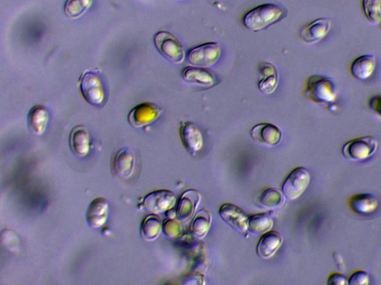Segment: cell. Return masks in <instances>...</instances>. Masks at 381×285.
Listing matches in <instances>:
<instances>
[{
  "mask_svg": "<svg viewBox=\"0 0 381 285\" xmlns=\"http://www.w3.org/2000/svg\"><path fill=\"white\" fill-rule=\"evenodd\" d=\"M288 9L280 4L265 3L255 7L243 16V25L254 32L266 30L288 16Z\"/></svg>",
  "mask_w": 381,
  "mask_h": 285,
  "instance_id": "cell-1",
  "label": "cell"
},
{
  "mask_svg": "<svg viewBox=\"0 0 381 285\" xmlns=\"http://www.w3.org/2000/svg\"><path fill=\"white\" fill-rule=\"evenodd\" d=\"M304 95L314 103L330 106L336 101V85L330 77L317 75L310 76L306 79Z\"/></svg>",
  "mask_w": 381,
  "mask_h": 285,
  "instance_id": "cell-2",
  "label": "cell"
},
{
  "mask_svg": "<svg viewBox=\"0 0 381 285\" xmlns=\"http://www.w3.org/2000/svg\"><path fill=\"white\" fill-rule=\"evenodd\" d=\"M80 91L88 103L95 106H102L106 103L105 88L100 77L92 71H85L78 79Z\"/></svg>",
  "mask_w": 381,
  "mask_h": 285,
  "instance_id": "cell-3",
  "label": "cell"
},
{
  "mask_svg": "<svg viewBox=\"0 0 381 285\" xmlns=\"http://www.w3.org/2000/svg\"><path fill=\"white\" fill-rule=\"evenodd\" d=\"M154 43L157 50L167 60L174 64H181L185 58L183 45L174 34L167 31H161L154 36Z\"/></svg>",
  "mask_w": 381,
  "mask_h": 285,
  "instance_id": "cell-4",
  "label": "cell"
},
{
  "mask_svg": "<svg viewBox=\"0 0 381 285\" xmlns=\"http://www.w3.org/2000/svg\"><path fill=\"white\" fill-rule=\"evenodd\" d=\"M378 148V141L373 136L360 137L345 142L342 153L354 162H363L373 156Z\"/></svg>",
  "mask_w": 381,
  "mask_h": 285,
  "instance_id": "cell-5",
  "label": "cell"
},
{
  "mask_svg": "<svg viewBox=\"0 0 381 285\" xmlns=\"http://www.w3.org/2000/svg\"><path fill=\"white\" fill-rule=\"evenodd\" d=\"M312 182L311 173L308 169L299 166L294 169L282 184L281 192L286 199L294 201L302 196Z\"/></svg>",
  "mask_w": 381,
  "mask_h": 285,
  "instance_id": "cell-6",
  "label": "cell"
},
{
  "mask_svg": "<svg viewBox=\"0 0 381 285\" xmlns=\"http://www.w3.org/2000/svg\"><path fill=\"white\" fill-rule=\"evenodd\" d=\"M221 53L222 51L218 42H209L189 50L188 61L192 66L207 68L217 64Z\"/></svg>",
  "mask_w": 381,
  "mask_h": 285,
  "instance_id": "cell-7",
  "label": "cell"
},
{
  "mask_svg": "<svg viewBox=\"0 0 381 285\" xmlns=\"http://www.w3.org/2000/svg\"><path fill=\"white\" fill-rule=\"evenodd\" d=\"M137 158L130 149L123 148L114 155L111 160V172L113 176L118 180L130 179L136 171Z\"/></svg>",
  "mask_w": 381,
  "mask_h": 285,
  "instance_id": "cell-8",
  "label": "cell"
},
{
  "mask_svg": "<svg viewBox=\"0 0 381 285\" xmlns=\"http://www.w3.org/2000/svg\"><path fill=\"white\" fill-rule=\"evenodd\" d=\"M163 112V109L161 106L154 103L145 102L130 111L128 121L130 126L135 128L147 127L161 117Z\"/></svg>",
  "mask_w": 381,
  "mask_h": 285,
  "instance_id": "cell-9",
  "label": "cell"
},
{
  "mask_svg": "<svg viewBox=\"0 0 381 285\" xmlns=\"http://www.w3.org/2000/svg\"><path fill=\"white\" fill-rule=\"evenodd\" d=\"M176 202V195L173 192L161 190L147 195L143 201V206L148 212L159 215L172 210Z\"/></svg>",
  "mask_w": 381,
  "mask_h": 285,
  "instance_id": "cell-10",
  "label": "cell"
},
{
  "mask_svg": "<svg viewBox=\"0 0 381 285\" xmlns=\"http://www.w3.org/2000/svg\"><path fill=\"white\" fill-rule=\"evenodd\" d=\"M219 215L221 219L238 233H247L249 217L241 208L233 203H224L219 210Z\"/></svg>",
  "mask_w": 381,
  "mask_h": 285,
  "instance_id": "cell-11",
  "label": "cell"
},
{
  "mask_svg": "<svg viewBox=\"0 0 381 285\" xmlns=\"http://www.w3.org/2000/svg\"><path fill=\"white\" fill-rule=\"evenodd\" d=\"M179 132L185 150L196 156L203 146V136L199 127L194 123L185 121L181 123Z\"/></svg>",
  "mask_w": 381,
  "mask_h": 285,
  "instance_id": "cell-12",
  "label": "cell"
},
{
  "mask_svg": "<svg viewBox=\"0 0 381 285\" xmlns=\"http://www.w3.org/2000/svg\"><path fill=\"white\" fill-rule=\"evenodd\" d=\"M332 25L330 19L319 18L303 27L299 32L300 38L308 44L320 42L330 32Z\"/></svg>",
  "mask_w": 381,
  "mask_h": 285,
  "instance_id": "cell-13",
  "label": "cell"
},
{
  "mask_svg": "<svg viewBox=\"0 0 381 285\" xmlns=\"http://www.w3.org/2000/svg\"><path fill=\"white\" fill-rule=\"evenodd\" d=\"M250 135L258 144L270 147L278 145L282 138L281 130L268 123L255 125L251 130Z\"/></svg>",
  "mask_w": 381,
  "mask_h": 285,
  "instance_id": "cell-14",
  "label": "cell"
},
{
  "mask_svg": "<svg viewBox=\"0 0 381 285\" xmlns=\"http://www.w3.org/2000/svg\"><path fill=\"white\" fill-rule=\"evenodd\" d=\"M182 77L186 83L203 88H210L218 84L217 77L207 68L185 67L182 71Z\"/></svg>",
  "mask_w": 381,
  "mask_h": 285,
  "instance_id": "cell-15",
  "label": "cell"
},
{
  "mask_svg": "<svg viewBox=\"0 0 381 285\" xmlns=\"http://www.w3.org/2000/svg\"><path fill=\"white\" fill-rule=\"evenodd\" d=\"M110 205L107 199L97 198L89 206L86 212V221L89 226L99 229L105 225L109 217Z\"/></svg>",
  "mask_w": 381,
  "mask_h": 285,
  "instance_id": "cell-16",
  "label": "cell"
},
{
  "mask_svg": "<svg viewBox=\"0 0 381 285\" xmlns=\"http://www.w3.org/2000/svg\"><path fill=\"white\" fill-rule=\"evenodd\" d=\"M201 194L196 190H186L181 195L176 208V216L181 221L190 220L200 203Z\"/></svg>",
  "mask_w": 381,
  "mask_h": 285,
  "instance_id": "cell-17",
  "label": "cell"
},
{
  "mask_svg": "<svg viewBox=\"0 0 381 285\" xmlns=\"http://www.w3.org/2000/svg\"><path fill=\"white\" fill-rule=\"evenodd\" d=\"M69 147L72 153L78 158H84L91 150V136L82 125L75 127L69 135Z\"/></svg>",
  "mask_w": 381,
  "mask_h": 285,
  "instance_id": "cell-18",
  "label": "cell"
},
{
  "mask_svg": "<svg viewBox=\"0 0 381 285\" xmlns=\"http://www.w3.org/2000/svg\"><path fill=\"white\" fill-rule=\"evenodd\" d=\"M348 206L354 212L361 216L374 213L379 207V200L376 195L369 193H359L351 196Z\"/></svg>",
  "mask_w": 381,
  "mask_h": 285,
  "instance_id": "cell-19",
  "label": "cell"
},
{
  "mask_svg": "<svg viewBox=\"0 0 381 285\" xmlns=\"http://www.w3.org/2000/svg\"><path fill=\"white\" fill-rule=\"evenodd\" d=\"M284 242L282 235L277 231H268L259 240L256 253L264 260L273 257L279 251Z\"/></svg>",
  "mask_w": 381,
  "mask_h": 285,
  "instance_id": "cell-20",
  "label": "cell"
},
{
  "mask_svg": "<svg viewBox=\"0 0 381 285\" xmlns=\"http://www.w3.org/2000/svg\"><path fill=\"white\" fill-rule=\"evenodd\" d=\"M27 121L31 132L35 136H41L45 133L48 127L49 110L44 106L35 105L29 112Z\"/></svg>",
  "mask_w": 381,
  "mask_h": 285,
  "instance_id": "cell-21",
  "label": "cell"
},
{
  "mask_svg": "<svg viewBox=\"0 0 381 285\" xmlns=\"http://www.w3.org/2000/svg\"><path fill=\"white\" fill-rule=\"evenodd\" d=\"M376 67V59L374 55H362L352 62L350 67L351 75L354 79L365 80L374 73Z\"/></svg>",
  "mask_w": 381,
  "mask_h": 285,
  "instance_id": "cell-22",
  "label": "cell"
},
{
  "mask_svg": "<svg viewBox=\"0 0 381 285\" xmlns=\"http://www.w3.org/2000/svg\"><path fill=\"white\" fill-rule=\"evenodd\" d=\"M211 225V215L209 210H203L194 217L191 225V234L196 238H205L210 230Z\"/></svg>",
  "mask_w": 381,
  "mask_h": 285,
  "instance_id": "cell-23",
  "label": "cell"
},
{
  "mask_svg": "<svg viewBox=\"0 0 381 285\" xmlns=\"http://www.w3.org/2000/svg\"><path fill=\"white\" fill-rule=\"evenodd\" d=\"M162 222L156 215H150L147 216L143 223L140 229L141 238L146 240H156L161 236L163 231Z\"/></svg>",
  "mask_w": 381,
  "mask_h": 285,
  "instance_id": "cell-24",
  "label": "cell"
},
{
  "mask_svg": "<svg viewBox=\"0 0 381 285\" xmlns=\"http://www.w3.org/2000/svg\"><path fill=\"white\" fill-rule=\"evenodd\" d=\"M274 222L268 213L256 214L248 219V232L253 234H264L270 231Z\"/></svg>",
  "mask_w": 381,
  "mask_h": 285,
  "instance_id": "cell-25",
  "label": "cell"
},
{
  "mask_svg": "<svg viewBox=\"0 0 381 285\" xmlns=\"http://www.w3.org/2000/svg\"><path fill=\"white\" fill-rule=\"evenodd\" d=\"M285 195L276 188L264 190L259 195L258 201L261 206L268 209H277L285 202Z\"/></svg>",
  "mask_w": 381,
  "mask_h": 285,
  "instance_id": "cell-26",
  "label": "cell"
},
{
  "mask_svg": "<svg viewBox=\"0 0 381 285\" xmlns=\"http://www.w3.org/2000/svg\"><path fill=\"white\" fill-rule=\"evenodd\" d=\"M93 3V0H66L65 5V15L69 19H76L82 16Z\"/></svg>",
  "mask_w": 381,
  "mask_h": 285,
  "instance_id": "cell-27",
  "label": "cell"
},
{
  "mask_svg": "<svg viewBox=\"0 0 381 285\" xmlns=\"http://www.w3.org/2000/svg\"><path fill=\"white\" fill-rule=\"evenodd\" d=\"M362 9L371 23H381V0H362Z\"/></svg>",
  "mask_w": 381,
  "mask_h": 285,
  "instance_id": "cell-28",
  "label": "cell"
},
{
  "mask_svg": "<svg viewBox=\"0 0 381 285\" xmlns=\"http://www.w3.org/2000/svg\"><path fill=\"white\" fill-rule=\"evenodd\" d=\"M278 73L262 76L258 86L259 90L264 95H270L276 91L279 84Z\"/></svg>",
  "mask_w": 381,
  "mask_h": 285,
  "instance_id": "cell-29",
  "label": "cell"
},
{
  "mask_svg": "<svg viewBox=\"0 0 381 285\" xmlns=\"http://www.w3.org/2000/svg\"><path fill=\"white\" fill-rule=\"evenodd\" d=\"M163 231L167 237L176 238L182 234L183 227L179 221L171 219H166L163 222Z\"/></svg>",
  "mask_w": 381,
  "mask_h": 285,
  "instance_id": "cell-30",
  "label": "cell"
},
{
  "mask_svg": "<svg viewBox=\"0 0 381 285\" xmlns=\"http://www.w3.org/2000/svg\"><path fill=\"white\" fill-rule=\"evenodd\" d=\"M370 282L369 274L363 271L354 272L349 279L350 285H367Z\"/></svg>",
  "mask_w": 381,
  "mask_h": 285,
  "instance_id": "cell-31",
  "label": "cell"
},
{
  "mask_svg": "<svg viewBox=\"0 0 381 285\" xmlns=\"http://www.w3.org/2000/svg\"><path fill=\"white\" fill-rule=\"evenodd\" d=\"M327 284L330 285H345L349 284V280L341 273H334L330 275L327 279Z\"/></svg>",
  "mask_w": 381,
  "mask_h": 285,
  "instance_id": "cell-32",
  "label": "cell"
},
{
  "mask_svg": "<svg viewBox=\"0 0 381 285\" xmlns=\"http://www.w3.org/2000/svg\"><path fill=\"white\" fill-rule=\"evenodd\" d=\"M369 106L370 109L373 110L381 117V95H376L370 98Z\"/></svg>",
  "mask_w": 381,
  "mask_h": 285,
  "instance_id": "cell-33",
  "label": "cell"
},
{
  "mask_svg": "<svg viewBox=\"0 0 381 285\" xmlns=\"http://www.w3.org/2000/svg\"><path fill=\"white\" fill-rule=\"evenodd\" d=\"M380 29H381V25H380Z\"/></svg>",
  "mask_w": 381,
  "mask_h": 285,
  "instance_id": "cell-34",
  "label": "cell"
}]
</instances>
